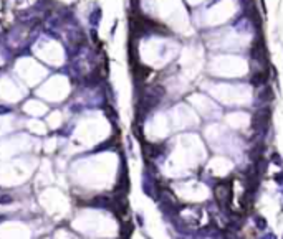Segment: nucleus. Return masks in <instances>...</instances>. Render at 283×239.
Segmentation results:
<instances>
[{"instance_id":"obj_1","label":"nucleus","mask_w":283,"mask_h":239,"mask_svg":"<svg viewBox=\"0 0 283 239\" xmlns=\"http://www.w3.org/2000/svg\"><path fill=\"white\" fill-rule=\"evenodd\" d=\"M230 193H232V188H230L229 183H218L217 185V188H215V198H217V201L220 203L222 206H225V204L229 203Z\"/></svg>"}]
</instances>
